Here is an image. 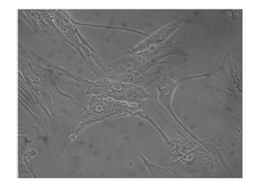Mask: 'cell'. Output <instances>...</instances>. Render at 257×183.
<instances>
[{
	"instance_id": "6da1fadb",
	"label": "cell",
	"mask_w": 257,
	"mask_h": 183,
	"mask_svg": "<svg viewBox=\"0 0 257 183\" xmlns=\"http://www.w3.org/2000/svg\"><path fill=\"white\" fill-rule=\"evenodd\" d=\"M178 22H179V20H177L174 23L169 24V25H167L164 28L160 29L158 32L155 33L151 37L148 38L147 40H145L143 43L137 46L136 48L133 49V52L142 50V49L146 48V47H149V46L161 43L166 38L169 37V35H171L174 32L175 29H176L177 27H178Z\"/></svg>"
}]
</instances>
